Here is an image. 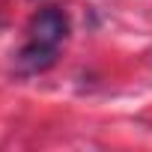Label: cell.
Returning <instances> with one entry per match:
<instances>
[{
    "label": "cell",
    "mask_w": 152,
    "mask_h": 152,
    "mask_svg": "<svg viewBox=\"0 0 152 152\" xmlns=\"http://www.w3.org/2000/svg\"><path fill=\"white\" fill-rule=\"evenodd\" d=\"M27 33V45L15 54V69L21 75H39L54 66L57 51L69 36V18L60 6H45L33 15Z\"/></svg>",
    "instance_id": "cell-1"
}]
</instances>
